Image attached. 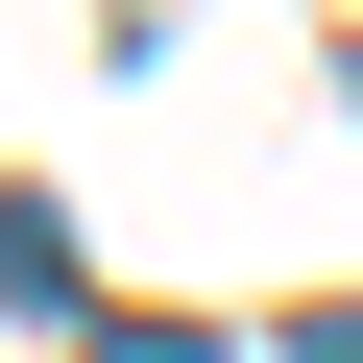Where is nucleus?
I'll use <instances>...</instances> for the list:
<instances>
[{
  "label": "nucleus",
  "mask_w": 363,
  "mask_h": 363,
  "mask_svg": "<svg viewBox=\"0 0 363 363\" xmlns=\"http://www.w3.org/2000/svg\"><path fill=\"white\" fill-rule=\"evenodd\" d=\"M0 315H73V242H49L25 194H0Z\"/></svg>",
  "instance_id": "obj_1"
}]
</instances>
